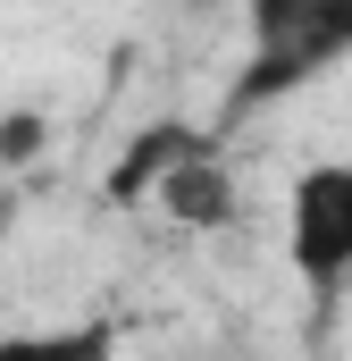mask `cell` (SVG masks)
Instances as JSON below:
<instances>
[{
    "label": "cell",
    "mask_w": 352,
    "mask_h": 361,
    "mask_svg": "<svg viewBox=\"0 0 352 361\" xmlns=\"http://www.w3.org/2000/svg\"><path fill=\"white\" fill-rule=\"evenodd\" d=\"M244 34H252V51L227 76L218 126H244V118L277 109L285 92H302L310 76L344 68L352 59V0H244Z\"/></svg>",
    "instance_id": "cell-1"
},
{
    "label": "cell",
    "mask_w": 352,
    "mask_h": 361,
    "mask_svg": "<svg viewBox=\"0 0 352 361\" xmlns=\"http://www.w3.org/2000/svg\"><path fill=\"white\" fill-rule=\"evenodd\" d=\"M285 261L310 294L352 277V160H310L285 193Z\"/></svg>",
    "instance_id": "cell-2"
},
{
    "label": "cell",
    "mask_w": 352,
    "mask_h": 361,
    "mask_svg": "<svg viewBox=\"0 0 352 361\" xmlns=\"http://www.w3.org/2000/svg\"><path fill=\"white\" fill-rule=\"evenodd\" d=\"M151 193H160V210H168L176 227H193V235H210V227H227V219H235V177H227L218 143L184 152V160H176Z\"/></svg>",
    "instance_id": "cell-3"
},
{
    "label": "cell",
    "mask_w": 352,
    "mask_h": 361,
    "mask_svg": "<svg viewBox=\"0 0 352 361\" xmlns=\"http://www.w3.org/2000/svg\"><path fill=\"white\" fill-rule=\"evenodd\" d=\"M201 143H218V135H201V126H184V118H160V126H143V135L126 143V160L109 169V202H143V193L168 177L184 152H201Z\"/></svg>",
    "instance_id": "cell-4"
},
{
    "label": "cell",
    "mask_w": 352,
    "mask_h": 361,
    "mask_svg": "<svg viewBox=\"0 0 352 361\" xmlns=\"http://www.w3.org/2000/svg\"><path fill=\"white\" fill-rule=\"evenodd\" d=\"M51 152V118L25 101V109H0V169H25V160H42Z\"/></svg>",
    "instance_id": "cell-5"
}]
</instances>
